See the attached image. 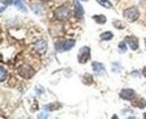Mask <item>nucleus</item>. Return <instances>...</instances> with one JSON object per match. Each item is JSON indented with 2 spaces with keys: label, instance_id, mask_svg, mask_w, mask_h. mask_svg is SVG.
I'll use <instances>...</instances> for the list:
<instances>
[{
  "label": "nucleus",
  "instance_id": "nucleus-21",
  "mask_svg": "<svg viewBox=\"0 0 146 119\" xmlns=\"http://www.w3.org/2000/svg\"><path fill=\"white\" fill-rule=\"evenodd\" d=\"M2 2H6L7 5L10 3V2H14V0H2Z\"/></svg>",
  "mask_w": 146,
  "mask_h": 119
},
{
  "label": "nucleus",
  "instance_id": "nucleus-5",
  "mask_svg": "<svg viewBox=\"0 0 146 119\" xmlns=\"http://www.w3.org/2000/svg\"><path fill=\"white\" fill-rule=\"evenodd\" d=\"M34 51L37 52L38 54H44L45 52L47 51V43L45 41H38L37 43L34 44L33 46Z\"/></svg>",
  "mask_w": 146,
  "mask_h": 119
},
{
  "label": "nucleus",
  "instance_id": "nucleus-17",
  "mask_svg": "<svg viewBox=\"0 0 146 119\" xmlns=\"http://www.w3.org/2000/svg\"><path fill=\"white\" fill-rule=\"evenodd\" d=\"M119 52L120 53H125L126 52V44H125V42L119 43Z\"/></svg>",
  "mask_w": 146,
  "mask_h": 119
},
{
  "label": "nucleus",
  "instance_id": "nucleus-22",
  "mask_svg": "<svg viewBox=\"0 0 146 119\" xmlns=\"http://www.w3.org/2000/svg\"><path fill=\"white\" fill-rule=\"evenodd\" d=\"M143 74H144V75L146 76V68H144V70H143Z\"/></svg>",
  "mask_w": 146,
  "mask_h": 119
},
{
  "label": "nucleus",
  "instance_id": "nucleus-18",
  "mask_svg": "<svg viewBox=\"0 0 146 119\" xmlns=\"http://www.w3.org/2000/svg\"><path fill=\"white\" fill-rule=\"evenodd\" d=\"M113 26H116L117 28H124L125 27V25L121 21H118V20H115L113 21Z\"/></svg>",
  "mask_w": 146,
  "mask_h": 119
},
{
  "label": "nucleus",
  "instance_id": "nucleus-8",
  "mask_svg": "<svg viewBox=\"0 0 146 119\" xmlns=\"http://www.w3.org/2000/svg\"><path fill=\"white\" fill-rule=\"evenodd\" d=\"M74 10H75L76 18H82V16H83V8H82L81 3L78 0H74Z\"/></svg>",
  "mask_w": 146,
  "mask_h": 119
},
{
  "label": "nucleus",
  "instance_id": "nucleus-2",
  "mask_svg": "<svg viewBox=\"0 0 146 119\" xmlns=\"http://www.w3.org/2000/svg\"><path fill=\"white\" fill-rule=\"evenodd\" d=\"M124 17L129 21H136L139 17V11L136 7H130L124 10Z\"/></svg>",
  "mask_w": 146,
  "mask_h": 119
},
{
  "label": "nucleus",
  "instance_id": "nucleus-1",
  "mask_svg": "<svg viewBox=\"0 0 146 119\" xmlns=\"http://www.w3.org/2000/svg\"><path fill=\"white\" fill-rule=\"evenodd\" d=\"M54 16L56 17V19H58L61 21H65L71 17V10L65 6L58 7L54 10Z\"/></svg>",
  "mask_w": 146,
  "mask_h": 119
},
{
  "label": "nucleus",
  "instance_id": "nucleus-4",
  "mask_svg": "<svg viewBox=\"0 0 146 119\" xmlns=\"http://www.w3.org/2000/svg\"><path fill=\"white\" fill-rule=\"evenodd\" d=\"M18 72L24 79H31L34 75V70H33V68L31 65H28V64H23L18 68Z\"/></svg>",
  "mask_w": 146,
  "mask_h": 119
},
{
  "label": "nucleus",
  "instance_id": "nucleus-23",
  "mask_svg": "<svg viewBox=\"0 0 146 119\" xmlns=\"http://www.w3.org/2000/svg\"><path fill=\"white\" fill-rule=\"evenodd\" d=\"M144 118H146V112L144 114Z\"/></svg>",
  "mask_w": 146,
  "mask_h": 119
},
{
  "label": "nucleus",
  "instance_id": "nucleus-15",
  "mask_svg": "<svg viewBox=\"0 0 146 119\" xmlns=\"http://www.w3.org/2000/svg\"><path fill=\"white\" fill-rule=\"evenodd\" d=\"M102 7H105V8H111L112 7V5H111V2L108 1V0H97Z\"/></svg>",
  "mask_w": 146,
  "mask_h": 119
},
{
  "label": "nucleus",
  "instance_id": "nucleus-11",
  "mask_svg": "<svg viewBox=\"0 0 146 119\" xmlns=\"http://www.w3.org/2000/svg\"><path fill=\"white\" fill-rule=\"evenodd\" d=\"M133 106L137 108H144L146 106V100H144L143 98H137L136 100L133 101Z\"/></svg>",
  "mask_w": 146,
  "mask_h": 119
},
{
  "label": "nucleus",
  "instance_id": "nucleus-20",
  "mask_svg": "<svg viewBox=\"0 0 146 119\" xmlns=\"http://www.w3.org/2000/svg\"><path fill=\"white\" fill-rule=\"evenodd\" d=\"M47 116H46V114H40L39 116H38V118H46Z\"/></svg>",
  "mask_w": 146,
  "mask_h": 119
},
{
  "label": "nucleus",
  "instance_id": "nucleus-13",
  "mask_svg": "<svg viewBox=\"0 0 146 119\" xmlns=\"http://www.w3.org/2000/svg\"><path fill=\"white\" fill-rule=\"evenodd\" d=\"M93 20L96 21V23H98V24H105L106 21H107V19L105 16H102V15H97V16H93Z\"/></svg>",
  "mask_w": 146,
  "mask_h": 119
},
{
  "label": "nucleus",
  "instance_id": "nucleus-6",
  "mask_svg": "<svg viewBox=\"0 0 146 119\" xmlns=\"http://www.w3.org/2000/svg\"><path fill=\"white\" fill-rule=\"evenodd\" d=\"M120 98L121 99H125V100H133L134 97H135V91L133 89H123L119 93Z\"/></svg>",
  "mask_w": 146,
  "mask_h": 119
},
{
  "label": "nucleus",
  "instance_id": "nucleus-7",
  "mask_svg": "<svg viewBox=\"0 0 146 119\" xmlns=\"http://www.w3.org/2000/svg\"><path fill=\"white\" fill-rule=\"evenodd\" d=\"M125 42L129 45L130 50H133V51L138 50V39L135 36H127L126 39H125Z\"/></svg>",
  "mask_w": 146,
  "mask_h": 119
},
{
  "label": "nucleus",
  "instance_id": "nucleus-3",
  "mask_svg": "<svg viewBox=\"0 0 146 119\" xmlns=\"http://www.w3.org/2000/svg\"><path fill=\"white\" fill-rule=\"evenodd\" d=\"M90 59V47L88 46H83L80 49L79 54H78V61L81 64H84L88 60Z\"/></svg>",
  "mask_w": 146,
  "mask_h": 119
},
{
  "label": "nucleus",
  "instance_id": "nucleus-14",
  "mask_svg": "<svg viewBox=\"0 0 146 119\" xmlns=\"http://www.w3.org/2000/svg\"><path fill=\"white\" fill-rule=\"evenodd\" d=\"M100 37H101V39H102V41H110V39L112 38V33H111V32L102 33Z\"/></svg>",
  "mask_w": 146,
  "mask_h": 119
},
{
  "label": "nucleus",
  "instance_id": "nucleus-10",
  "mask_svg": "<svg viewBox=\"0 0 146 119\" xmlns=\"http://www.w3.org/2000/svg\"><path fill=\"white\" fill-rule=\"evenodd\" d=\"M13 3L18 8L20 11H23V13H27V8H26V5H25L24 0H14Z\"/></svg>",
  "mask_w": 146,
  "mask_h": 119
},
{
  "label": "nucleus",
  "instance_id": "nucleus-16",
  "mask_svg": "<svg viewBox=\"0 0 146 119\" xmlns=\"http://www.w3.org/2000/svg\"><path fill=\"white\" fill-rule=\"evenodd\" d=\"M0 71H1V76H0V80L3 82V81L6 80V78H7V72L5 71V68H3V66H1V68H0Z\"/></svg>",
  "mask_w": 146,
  "mask_h": 119
},
{
  "label": "nucleus",
  "instance_id": "nucleus-9",
  "mask_svg": "<svg viewBox=\"0 0 146 119\" xmlns=\"http://www.w3.org/2000/svg\"><path fill=\"white\" fill-rule=\"evenodd\" d=\"M92 68L94 70L96 74H98V75H101V74L105 73V66L99 62H93L92 63Z\"/></svg>",
  "mask_w": 146,
  "mask_h": 119
},
{
  "label": "nucleus",
  "instance_id": "nucleus-12",
  "mask_svg": "<svg viewBox=\"0 0 146 119\" xmlns=\"http://www.w3.org/2000/svg\"><path fill=\"white\" fill-rule=\"evenodd\" d=\"M74 44H75V41H74V39L64 41V47H63V50H64V51H69V50H71L73 46H74Z\"/></svg>",
  "mask_w": 146,
  "mask_h": 119
},
{
  "label": "nucleus",
  "instance_id": "nucleus-19",
  "mask_svg": "<svg viewBox=\"0 0 146 119\" xmlns=\"http://www.w3.org/2000/svg\"><path fill=\"white\" fill-rule=\"evenodd\" d=\"M38 8H40L39 5H33V10H34L36 14H40V13H42V9H38Z\"/></svg>",
  "mask_w": 146,
  "mask_h": 119
}]
</instances>
